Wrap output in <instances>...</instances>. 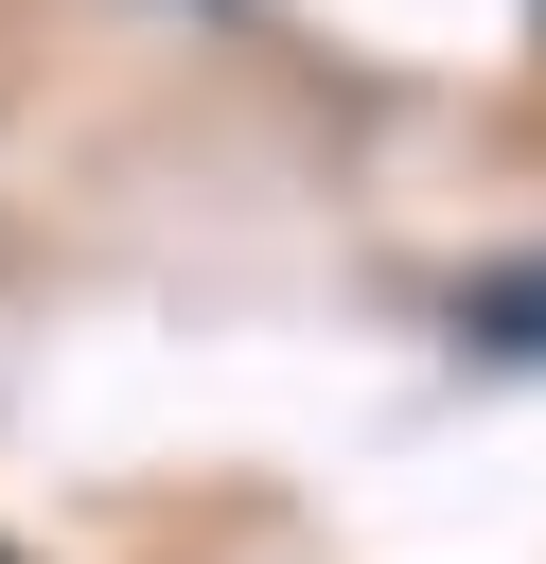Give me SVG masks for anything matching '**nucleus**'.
<instances>
[{"label":"nucleus","mask_w":546,"mask_h":564,"mask_svg":"<svg viewBox=\"0 0 546 564\" xmlns=\"http://www.w3.org/2000/svg\"><path fill=\"white\" fill-rule=\"evenodd\" d=\"M0 564H18V546H0Z\"/></svg>","instance_id":"f03ea898"},{"label":"nucleus","mask_w":546,"mask_h":564,"mask_svg":"<svg viewBox=\"0 0 546 564\" xmlns=\"http://www.w3.org/2000/svg\"><path fill=\"white\" fill-rule=\"evenodd\" d=\"M476 335H493V352H546V264H511V282H476Z\"/></svg>","instance_id":"f257e3e1"}]
</instances>
